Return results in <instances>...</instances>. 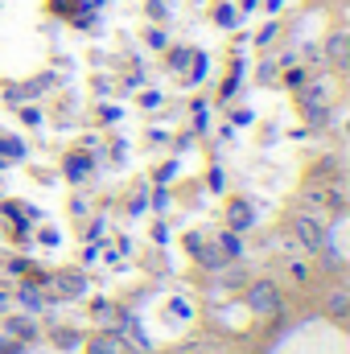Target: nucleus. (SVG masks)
I'll use <instances>...</instances> for the list:
<instances>
[{"label": "nucleus", "instance_id": "1", "mask_svg": "<svg viewBox=\"0 0 350 354\" xmlns=\"http://www.w3.org/2000/svg\"><path fill=\"white\" fill-rule=\"evenodd\" d=\"M293 231H297L301 248H309V252H322V248H326V227H322L317 218H309V214H297V218H293Z\"/></svg>", "mask_w": 350, "mask_h": 354}, {"label": "nucleus", "instance_id": "2", "mask_svg": "<svg viewBox=\"0 0 350 354\" xmlns=\"http://www.w3.org/2000/svg\"><path fill=\"white\" fill-rule=\"evenodd\" d=\"M248 305H252L256 313H276V309H280V288H276L272 280H256V284L248 288Z\"/></svg>", "mask_w": 350, "mask_h": 354}, {"label": "nucleus", "instance_id": "3", "mask_svg": "<svg viewBox=\"0 0 350 354\" xmlns=\"http://www.w3.org/2000/svg\"><path fill=\"white\" fill-rule=\"evenodd\" d=\"M326 54H330V62H334V66H347V33H342V29H334V33H330Z\"/></svg>", "mask_w": 350, "mask_h": 354}, {"label": "nucleus", "instance_id": "4", "mask_svg": "<svg viewBox=\"0 0 350 354\" xmlns=\"http://www.w3.org/2000/svg\"><path fill=\"white\" fill-rule=\"evenodd\" d=\"M231 227H235V231H243V227H252V210H248L243 202H235V206H231Z\"/></svg>", "mask_w": 350, "mask_h": 354}, {"label": "nucleus", "instance_id": "5", "mask_svg": "<svg viewBox=\"0 0 350 354\" xmlns=\"http://www.w3.org/2000/svg\"><path fill=\"white\" fill-rule=\"evenodd\" d=\"M347 305H350L347 288H338V292H334V297H330V313H334V317H342V313H347Z\"/></svg>", "mask_w": 350, "mask_h": 354}, {"label": "nucleus", "instance_id": "6", "mask_svg": "<svg viewBox=\"0 0 350 354\" xmlns=\"http://www.w3.org/2000/svg\"><path fill=\"white\" fill-rule=\"evenodd\" d=\"M214 21H219L223 29H231V25H235V8H231V4H219V8H214Z\"/></svg>", "mask_w": 350, "mask_h": 354}, {"label": "nucleus", "instance_id": "7", "mask_svg": "<svg viewBox=\"0 0 350 354\" xmlns=\"http://www.w3.org/2000/svg\"><path fill=\"white\" fill-rule=\"evenodd\" d=\"M219 243H223V252H227V256H239V239H235L231 231H227V235H223Z\"/></svg>", "mask_w": 350, "mask_h": 354}, {"label": "nucleus", "instance_id": "8", "mask_svg": "<svg viewBox=\"0 0 350 354\" xmlns=\"http://www.w3.org/2000/svg\"><path fill=\"white\" fill-rule=\"evenodd\" d=\"M62 292H71V297H75V292H83V280H75V276H62Z\"/></svg>", "mask_w": 350, "mask_h": 354}, {"label": "nucleus", "instance_id": "9", "mask_svg": "<svg viewBox=\"0 0 350 354\" xmlns=\"http://www.w3.org/2000/svg\"><path fill=\"white\" fill-rule=\"evenodd\" d=\"M87 174V161H83V157H75V161H71V177H83Z\"/></svg>", "mask_w": 350, "mask_h": 354}, {"label": "nucleus", "instance_id": "10", "mask_svg": "<svg viewBox=\"0 0 350 354\" xmlns=\"http://www.w3.org/2000/svg\"><path fill=\"white\" fill-rule=\"evenodd\" d=\"M21 301H25V305H29V309H37V305H42V301H37V292H33V288H25V292H21Z\"/></svg>", "mask_w": 350, "mask_h": 354}, {"label": "nucleus", "instance_id": "11", "mask_svg": "<svg viewBox=\"0 0 350 354\" xmlns=\"http://www.w3.org/2000/svg\"><path fill=\"white\" fill-rule=\"evenodd\" d=\"M0 305H4V292H0Z\"/></svg>", "mask_w": 350, "mask_h": 354}]
</instances>
